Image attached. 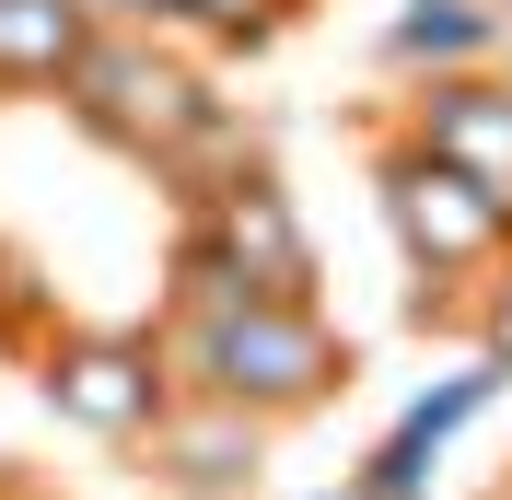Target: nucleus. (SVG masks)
I'll return each instance as SVG.
<instances>
[{"instance_id":"1","label":"nucleus","mask_w":512,"mask_h":500,"mask_svg":"<svg viewBox=\"0 0 512 500\" xmlns=\"http://www.w3.org/2000/svg\"><path fill=\"white\" fill-rule=\"evenodd\" d=\"M47 105H59L94 152L140 163L163 187H175V175H222V163L256 152L245 128H233L222 82H210V59H198L187 35H163V24H94Z\"/></svg>"},{"instance_id":"2","label":"nucleus","mask_w":512,"mask_h":500,"mask_svg":"<svg viewBox=\"0 0 512 500\" xmlns=\"http://www.w3.org/2000/svg\"><path fill=\"white\" fill-rule=\"evenodd\" d=\"M163 361L175 396H222L245 419H315L350 396V338L326 326V303H280V291H233V303H163Z\"/></svg>"},{"instance_id":"3","label":"nucleus","mask_w":512,"mask_h":500,"mask_svg":"<svg viewBox=\"0 0 512 500\" xmlns=\"http://www.w3.org/2000/svg\"><path fill=\"white\" fill-rule=\"evenodd\" d=\"M233 291L315 303V221L291 210V187H280V163H268V152L222 163V175H175L163 303H233Z\"/></svg>"},{"instance_id":"4","label":"nucleus","mask_w":512,"mask_h":500,"mask_svg":"<svg viewBox=\"0 0 512 500\" xmlns=\"http://www.w3.org/2000/svg\"><path fill=\"white\" fill-rule=\"evenodd\" d=\"M373 210L408 256V326H454L466 280H489L512 256V210L489 187H466L454 163H431L396 117H373Z\"/></svg>"},{"instance_id":"5","label":"nucleus","mask_w":512,"mask_h":500,"mask_svg":"<svg viewBox=\"0 0 512 500\" xmlns=\"http://www.w3.org/2000/svg\"><path fill=\"white\" fill-rule=\"evenodd\" d=\"M35 396H47V419L82 442H117V454H140L152 442V419L175 407V361H163V326H82V314H59L47 338L24 349Z\"/></svg>"},{"instance_id":"6","label":"nucleus","mask_w":512,"mask_h":500,"mask_svg":"<svg viewBox=\"0 0 512 500\" xmlns=\"http://www.w3.org/2000/svg\"><path fill=\"white\" fill-rule=\"evenodd\" d=\"M396 128H408L431 163H454L466 187H489V198L512 210V59H489V70H431V82H408Z\"/></svg>"},{"instance_id":"7","label":"nucleus","mask_w":512,"mask_h":500,"mask_svg":"<svg viewBox=\"0 0 512 500\" xmlns=\"http://www.w3.org/2000/svg\"><path fill=\"white\" fill-rule=\"evenodd\" d=\"M140 466L163 500H256L268 489V419H245L222 396H175L140 442Z\"/></svg>"},{"instance_id":"8","label":"nucleus","mask_w":512,"mask_h":500,"mask_svg":"<svg viewBox=\"0 0 512 500\" xmlns=\"http://www.w3.org/2000/svg\"><path fill=\"white\" fill-rule=\"evenodd\" d=\"M373 59L396 70V82H431V70H489L512 59V12L501 0H396L373 35Z\"/></svg>"},{"instance_id":"9","label":"nucleus","mask_w":512,"mask_h":500,"mask_svg":"<svg viewBox=\"0 0 512 500\" xmlns=\"http://www.w3.org/2000/svg\"><path fill=\"white\" fill-rule=\"evenodd\" d=\"M82 35H94V0H0V105L59 94Z\"/></svg>"},{"instance_id":"10","label":"nucleus","mask_w":512,"mask_h":500,"mask_svg":"<svg viewBox=\"0 0 512 500\" xmlns=\"http://www.w3.org/2000/svg\"><path fill=\"white\" fill-rule=\"evenodd\" d=\"M501 384H512L501 361H478V349H466V361H454L443 384H419V396L396 407V442H419V454H454V442H466V431L489 419V407H501Z\"/></svg>"},{"instance_id":"11","label":"nucleus","mask_w":512,"mask_h":500,"mask_svg":"<svg viewBox=\"0 0 512 500\" xmlns=\"http://www.w3.org/2000/svg\"><path fill=\"white\" fill-rule=\"evenodd\" d=\"M291 12H303V0H163V35L222 47V59H256V47L291 24Z\"/></svg>"},{"instance_id":"12","label":"nucleus","mask_w":512,"mask_h":500,"mask_svg":"<svg viewBox=\"0 0 512 500\" xmlns=\"http://www.w3.org/2000/svg\"><path fill=\"white\" fill-rule=\"evenodd\" d=\"M47 326H59V280L35 268V245H12V233H0V349L24 361Z\"/></svg>"},{"instance_id":"13","label":"nucleus","mask_w":512,"mask_h":500,"mask_svg":"<svg viewBox=\"0 0 512 500\" xmlns=\"http://www.w3.org/2000/svg\"><path fill=\"white\" fill-rule=\"evenodd\" d=\"M454 338L478 349V361H501V373H512V256L489 268V280H466V303H454Z\"/></svg>"},{"instance_id":"14","label":"nucleus","mask_w":512,"mask_h":500,"mask_svg":"<svg viewBox=\"0 0 512 500\" xmlns=\"http://www.w3.org/2000/svg\"><path fill=\"white\" fill-rule=\"evenodd\" d=\"M94 24H163V0H94Z\"/></svg>"},{"instance_id":"15","label":"nucleus","mask_w":512,"mask_h":500,"mask_svg":"<svg viewBox=\"0 0 512 500\" xmlns=\"http://www.w3.org/2000/svg\"><path fill=\"white\" fill-rule=\"evenodd\" d=\"M0 500H47V489H24V477H0Z\"/></svg>"},{"instance_id":"16","label":"nucleus","mask_w":512,"mask_h":500,"mask_svg":"<svg viewBox=\"0 0 512 500\" xmlns=\"http://www.w3.org/2000/svg\"><path fill=\"white\" fill-rule=\"evenodd\" d=\"M303 500H350V489H303Z\"/></svg>"},{"instance_id":"17","label":"nucleus","mask_w":512,"mask_h":500,"mask_svg":"<svg viewBox=\"0 0 512 500\" xmlns=\"http://www.w3.org/2000/svg\"><path fill=\"white\" fill-rule=\"evenodd\" d=\"M489 500H512V489H489Z\"/></svg>"},{"instance_id":"18","label":"nucleus","mask_w":512,"mask_h":500,"mask_svg":"<svg viewBox=\"0 0 512 500\" xmlns=\"http://www.w3.org/2000/svg\"><path fill=\"white\" fill-rule=\"evenodd\" d=\"M501 12H512V0H501Z\"/></svg>"}]
</instances>
